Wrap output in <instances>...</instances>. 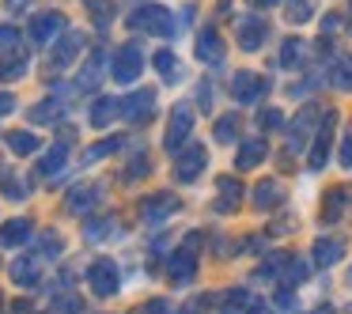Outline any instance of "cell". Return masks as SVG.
<instances>
[{"mask_svg":"<svg viewBox=\"0 0 352 314\" xmlns=\"http://www.w3.org/2000/svg\"><path fill=\"white\" fill-rule=\"evenodd\" d=\"M0 76H4V80L23 76V57H19V61H12V65H4V69H0Z\"/></svg>","mask_w":352,"mask_h":314,"instance_id":"cell-32","label":"cell"},{"mask_svg":"<svg viewBox=\"0 0 352 314\" xmlns=\"http://www.w3.org/2000/svg\"><path fill=\"white\" fill-rule=\"evenodd\" d=\"M341 159H344V167H352V140H344V144H341Z\"/></svg>","mask_w":352,"mask_h":314,"instance_id":"cell-38","label":"cell"},{"mask_svg":"<svg viewBox=\"0 0 352 314\" xmlns=\"http://www.w3.org/2000/svg\"><path fill=\"white\" fill-rule=\"evenodd\" d=\"M280 197H284V190L276 182H261L258 190H254V205L258 208H273V205H280Z\"/></svg>","mask_w":352,"mask_h":314,"instance_id":"cell-15","label":"cell"},{"mask_svg":"<svg viewBox=\"0 0 352 314\" xmlns=\"http://www.w3.org/2000/svg\"><path fill=\"white\" fill-rule=\"evenodd\" d=\"M16 110V99L12 95H0V114H12Z\"/></svg>","mask_w":352,"mask_h":314,"instance_id":"cell-36","label":"cell"},{"mask_svg":"<svg viewBox=\"0 0 352 314\" xmlns=\"http://www.w3.org/2000/svg\"><path fill=\"white\" fill-rule=\"evenodd\" d=\"M261 122H265V129H276L284 117H280V110H265V114H261Z\"/></svg>","mask_w":352,"mask_h":314,"instance_id":"cell-34","label":"cell"},{"mask_svg":"<svg viewBox=\"0 0 352 314\" xmlns=\"http://www.w3.org/2000/svg\"><path fill=\"white\" fill-rule=\"evenodd\" d=\"M170 276H175L178 284H186L193 276V254L190 250H178L175 258H170Z\"/></svg>","mask_w":352,"mask_h":314,"instance_id":"cell-16","label":"cell"},{"mask_svg":"<svg viewBox=\"0 0 352 314\" xmlns=\"http://www.w3.org/2000/svg\"><path fill=\"white\" fill-rule=\"evenodd\" d=\"M175 208H178V201L170 197V193H160V197H148L144 205H140V212H144L148 223H160V220H167Z\"/></svg>","mask_w":352,"mask_h":314,"instance_id":"cell-7","label":"cell"},{"mask_svg":"<svg viewBox=\"0 0 352 314\" xmlns=\"http://www.w3.org/2000/svg\"><path fill=\"white\" fill-rule=\"evenodd\" d=\"M261 159H265V144L261 140H246L243 152H239V167H258Z\"/></svg>","mask_w":352,"mask_h":314,"instance_id":"cell-18","label":"cell"},{"mask_svg":"<svg viewBox=\"0 0 352 314\" xmlns=\"http://www.w3.org/2000/svg\"><path fill=\"white\" fill-rule=\"evenodd\" d=\"M57 114H61V102H42L31 110V122H54Z\"/></svg>","mask_w":352,"mask_h":314,"instance_id":"cell-26","label":"cell"},{"mask_svg":"<svg viewBox=\"0 0 352 314\" xmlns=\"http://www.w3.org/2000/svg\"><path fill=\"white\" fill-rule=\"evenodd\" d=\"M27 235H31V223H27V220H12L8 227L0 231V243H4V246H19Z\"/></svg>","mask_w":352,"mask_h":314,"instance_id":"cell-17","label":"cell"},{"mask_svg":"<svg viewBox=\"0 0 352 314\" xmlns=\"http://www.w3.org/2000/svg\"><path fill=\"white\" fill-rule=\"evenodd\" d=\"M239 31H243V38H239V42H243V49H258L261 46V42H265V23H258V19H246V23H239Z\"/></svg>","mask_w":352,"mask_h":314,"instance_id":"cell-13","label":"cell"},{"mask_svg":"<svg viewBox=\"0 0 352 314\" xmlns=\"http://www.w3.org/2000/svg\"><path fill=\"white\" fill-rule=\"evenodd\" d=\"M80 49H84V34H65L61 46L54 49V69H69Z\"/></svg>","mask_w":352,"mask_h":314,"instance_id":"cell-8","label":"cell"},{"mask_svg":"<svg viewBox=\"0 0 352 314\" xmlns=\"http://www.w3.org/2000/svg\"><path fill=\"white\" fill-rule=\"evenodd\" d=\"M8 8H12V12H23V8H27V0H8Z\"/></svg>","mask_w":352,"mask_h":314,"instance_id":"cell-39","label":"cell"},{"mask_svg":"<svg viewBox=\"0 0 352 314\" xmlns=\"http://www.w3.org/2000/svg\"><path fill=\"white\" fill-rule=\"evenodd\" d=\"M235 137H239V122L235 117H220V125H216V140H220V144H231Z\"/></svg>","mask_w":352,"mask_h":314,"instance_id":"cell-24","label":"cell"},{"mask_svg":"<svg viewBox=\"0 0 352 314\" xmlns=\"http://www.w3.org/2000/svg\"><path fill=\"white\" fill-rule=\"evenodd\" d=\"M61 31H65V16H61V12H38V16L31 19V38L38 42V46L54 42Z\"/></svg>","mask_w":352,"mask_h":314,"instance_id":"cell-3","label":"cell"},{"mask_svg":"<svg viewBox=\"0 0 352 314\" xmlns=\"http://www.w3.org/2000/svg\"><path fill=\"white\" fill-rule=\"evenodd\" d=\"M197 57L201 61H208V65H220V57H223V38L216 31H205L197 38Z\"/></svg>","mask_w":352,"mask_h":314,"instance_id":"cell-10","label":"cell"},{"mask_svg":"<svg viewBox=\"0 0 352 314\" xmlns=\"http://www.w3.org/2000/svg\"><path fill=\"white\" fill-rule=\"evenodd\" d=\"M114 114H118V102L107 95V99H99V102H95L91 122H95V125H110V122H114Z\"/></svg>","mask_w":352,"mask_h":314,"instance_id":"cell-19","label":"cell"},{"mask_svg":"<svg viewBox=\"0 0 352 314\" xmlns=\"http://www.w3.org/2000/svg\"><path fill=\"white\" fill-rule=\"evenodd\" d=\"M341 205H344V193L337 190V193H329V201H326V220H341Z\"/></svg>","mask_w":352,"mask_h":314,"instance_id":"cell-28","label":"cell"},{"mask_svg":"<svg viewBox=\"0 0 352 314\" xmlns=\"http://www.w3.org/2000/svg\"><path fill=\"white\" fill-rule=\"evenodd\" d=\"M61 167H65V148H54V152H50L46 159L38 163V175H42V178H50V175H57Z\"/></svg>","mask_w":352,"mask_h":314,"instance_id":"cell-21","label":"cell"},{"mask_svg":"<svg viewBox=\"0 0 352 314\" xmlns=\"http://www.w3.org/2000/svg\"><path fill=\"white\" fill-rule=\"evenodd\" d=\"M16 46H19L16 27H0V54H4V49H16Z\"/></svg>","mask_w":352,"mask_h":314,"instance_id":"cell-29","label":"cell"},{"mask_svg":"<svg viewBox=\"0 0 352 314\" xmlns=\"http://www.w3.org/2000/svg\"><path fill=\"white\" fill-rule=\"evenodd\" d=\"M261 91H265V80H258L254 72H239L235 76V99L239 102H254Z\"/></svg>","mask_w":352,"mask_h":314,"instance_id":"cell-9","label":"cell"},{"mask_svg":"<svg viewBox=\"0 0 352 314\" xmlns=\"http://www.w3.org/2000/svg\"><path fill=\"white\" fill-rule=\"evenodd\" d=\"M12 280L23 284V288H34V284H38V265H34L31 258H19L16 265H12Z\"/></svg>","mask_w":352,"mask_h":314,"instance_id":"cell-14","label":"cell"},{"mask_svg":"<svg viewBox=\"0 0 352 314\" xmlns=\"http://www.w3.org/2000/svg\"><path fill=\"white\" fill-rule=\"evenodd\" d=\"M175 54H167V49H163V54H155V69L163 72V80H178V69H175Z\"/></svg>","mask_w":352,"mask_h":314,"instance_id":"cell-25","label":"cell"},{"mask_svg":"<svg viewBox=\"0 0 352 314\" xmlns=\"http://www.w3.org/2000/svg\"><path fill=\"white\" fill-rule=\"evenodd\" d=\"M193 129V110L190 106H175V117H170V129H167V152H175Z\"/></svg>","mask_w":352,"mask_h":314,"instance_id":"cell-5","label":"cell"},{"mask_svg":"<svg viewBox=\"0 0 352 314\" xmlns=\"http://www.w3.org/2000/svg\"><path fill=\"white\" fill-rule=\"evenodd\" d=\"M333 84L337 87H352V69H349V65H333Z\"/></svg>","mask_w":352,"mask_h":314,"instance_id":"cell-30","label":"cell"},{"mask_svg":"<svg viewBox=\"0 0 352 314\" xmlns=\"http://www.w3.org/2000/svg\"><path fill=\"white\" fill-rule=\"evenodd\" d=\"M4 193H8V197H23V190H19L16 178H4Z\"/></svg>","mask_w":352,"mask_h":314,"instance_id":"cell-35","label":"cell"},{"mask_svg":"<svg viewBox=\"0 0 352 314\" xmlns=\"http://www.w3.org/2000/svg\"><path fill=\"white\" fill-rule=\"evenodd\" d=\"M91 291L95 295H102V299H110L118 291V269H114V261H95L91 265Z\"/></svg>","mask_w":352,"mask_h":314,"instance_id":"cell-4","label":"cell"},{"mask_svg":"<svg viewBox=\"0 0 352 314\" xmlns=\"http://www.w3.org/2000/svg\"><path fill=\"white\" fill-rule=\"evenodd\" d=\"M299 57H303V46H299V42H288V46H284V61H299Z\"/></svg>","mask_w":352,"mask_h":314,"instance_id":"cell-33","label":"cell"},{"mask_svg":"<svg viewBox=\"0 0 352 314\" xmlns=\"http://www.w3.org/2000/svg\"><path fill=\"white\" fill-rule=\"evenodd\" d=\"M254 8H265V4H273V0H250Z\"/></svg>","mask_w":352,"mask_h":314,"instance_id":"cell-40","label":"cell"},{"mask_svg":"<svg viewBox=\"0 0 352 314\" xmlns=\"http://www.w3.org/2000/svg\"><path fill=\"white\" fill-rule=\"evenodd\" d=\"M144 57H140V49L137 46H122L118 49V57H114V80L118 84H133V80L140 76V69H144Z\"/></svg>","mask_w":352,"mask_h":314,"instance_id":"cell-2","label":"cell"},{"mask_svg":"<svg viewBox=\"0 0 352 314\" xmlns=\"http://www.w3.org/2000/svg\"><path fill=\"white\" fill-rule=\"evenodd\" d=\"M152 110H155V95L152 91H137V95H129V99L122 102V114L129 117V122H144V117H152Z\"/></svg>","mask_w":352,"mask_h":314,"instance_id":"cell-6","label":"cell"},{"mask_svg":"<svg viewBox=\"0 0 352 314\" xmlns=\"http://www.w3.org/2000/svg\"><path fill=\"white\" fill-rule=\"evenodd\" d=\"M148 314H170V311H167V303H163V299H155V303H148Z\"/></svg>","mask_w":352,"mask_h":314,"instance_id":"cell-37","label":"cell"},{"mask_svg":"<svg viewBox=\"0 0 352 314\" xmlns=\"http://www.w3.org/2000/svg\"><path fill=\"white\" fill-rule=\"evenodd\" d=\"M337 258H341V246L337 243H318L314 246V261H318V265H333Z\"/></svg>","mask_w":352,"mask_h":314,"instance_id":"cell-22","label":"cell"},{"mask_svg":"<svg viewBox=\"0 0 352 314\" xmlns=\"http://www.w3.org/2000/svg\"><path fill=\"white\" fill-rule=\"evenodd\" d=\"M8 144L12 152H38V137H31V133H12Z\"/></svg>","mask_w":352,"mask_h":314,"instance_id":"cell-23","label":"cell"},{"mask_svg":"<svg viewBox=\"0 0 352 314\" xmlns=\"http://www.w3.org/2000/svg\"><path fill=\"white\" fill-rule=\"evenodd\" d=\"M99 76H102V54H95L91 61H87V69L80 72L76 84H80V87H95V84H99Z\"/></svg>","mask_w":352,"mask_h":314,"instance_id":"cell-20","label":"cell"},{"mask_svg":"<svg viewBox=\"0 0 352 314\" xmlns=\"http://www.w3.org/2000/svg\"><path fill=\"white\" fill-rule=\"evenodd\" d=\"M133 31H148V34H170V12L160 8V4H144L129 16Z\"/></svg>","mask_w":352,"mask_h":314,"instance_id":"cell-1","label":"cell"},{"mask_svg":"<svg viewBox=\"0 0 352 314\" xmlns=\"http://www.w3.org/2000/svg\"><path fill=\"white\" fill-rule=\"evenodd\" d=\"M99 186H76V190L69 193V208L72 212H87V208L95 205V201H99Z\"/></svg>","mask_w":352,"mask_h":314,"instance_id":"cell-12","label":"cell"},{"mask_svg":"<svg viewBox=\"0 0 352 314\" xmlns=\"http://www.w3.org/2000/svg\"><path fill=\"white\" fill-rule=\"evenodd\" d=\"M201 167H205V148H190V152L178 159V167H175V175L182 178V182H190V178H197L201 175Z\"/></svg>","mask_w":352,"mask_h":314,"instance_id":"cell-11","label":"cell"},{"mask_svg":"<svg viewBox=\"0 0 352 314\" xmlns=\"http://www.w3.org/2000/svg\"><path fill=\"white\" fill-rule=\"evenodd\" d=\"M118 148H122V140H118V137H110V140H102V144H95L91 152L84 155V159H87V163H91V159H102L107 152H118Z\"/></svg>","mask_w":352,"mask_h":314,"instance_id":"cell-27","label":"cell"},{"mask_svg":"<svg viewBox=\"0 0 352 314\" xmlns=\"http://www.w3.org/2000/svg\"><path fill=\"white\" fill-rule=\"evenodd\" d=\"M42 254L57 258V254H61V238H57V235H42Z\"/></svg>","mask_w":352,"mask_h":314,"instance_id":"cell-31","label":"cell"}]
</instances>
